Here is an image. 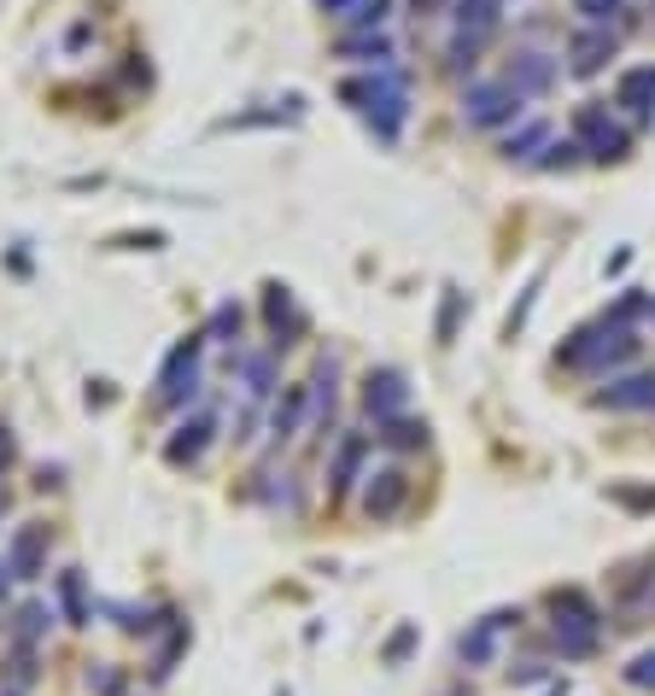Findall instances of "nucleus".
I'll return each instance as SVG.
<instances>
[{"instance_id":"25","label":"nucleus","mask_w":655,"mask_h":696,"mask_svg":"<svg viewBox=\"0 0 655 696\" xmlns=\"http://www.w3.org/2000/svg\"><path fill=\"white\" fill-rule=\"evenodd\" d=\"M48 621H53V614L41 609V603H30L24 614H18V632H24V638H41V626H48Z\"/></svg>"},{"instance_id":"3","label":"nucleus","mask_w":655,"mask_h":696,"mask_svg":"<svg viewBox=\"0 0 655 696\" xmlns=\"http://www.w3.org/2000/svg\"><path fill=\"white\" fill-rule=\"evenodd\" d=\"M462 117L480 123V129H498V123L521 117V94L509 89V82H475V89L462 94Z\"/></svg>"},{"instance_id":"9","label":"nucleus","mask_w":655,"mask_h":696,"mask_svg":"<svg viewBox=\"0 0 655 696\" xmlns=\"http://www.w3.org/2000/svg\"><path fill=\"white\" fill-rule=\"evenodd\" d=\"M404 475L398 468H381V475H368V486H363V509L375 521H386V516H398V503H404Z\"/></svg>"},{"instance_id":"1","label":"nucleus","mask_w":655,"mask_h":696,"mask_svg":"<svg viewBox=\"0 0 655 696\" xmlns=\"http://www.w3.org/2000/svg\"><path fill=\"white\" fill-rule=\"evenodd\" d=\"M632 345H638V340H632L621 322H614V328H591V334H573V345L562 352V363H568V368H609V363H626Z\"/></svg>"},{"instance_id":"10","label":"nucleus","mask_w":655,"mask_h":696,"mask_svg":"<svg viewBox=\"0 0 655 696\" xmlns=\"http://www.w3.org/2000/svg\"><path fill=\"white\" fill-rule=\"evenodd\" d=\"M516 621H521V614H509V609L486 614V621L462 638V662H468V667H486V662H491V650H498V632H509Z\"/></svg>"},{"instance_id":"5","label":"nucleus","mask_w":655,"mask_h":696,"mask_svg":"<svg viewBox=\"0 0 655 696\" xmlns=\"http://www.w3.org/2000/svg\"><path fill=\"white\" fill-rule=\"evenodd\" d=\"M199 340H188V345H176L170 352V363H164V381H158V398L164 404H188L194 393H199Z\"/></svg>"},{"instance_id":"7","label":"nucleus","mask_w":655,"mask_h":696,"mask_svg":"<svg viewBox=\"0 0 655 696\" xmlns=\"http://www.w3.org/2000/svg\"><path fill=\"white\" fill-rule=\"evenodd\" d=\"M404 375L398 368H375V375L363 381V404H368V416L375 422H398V409H404Z\"/></svg>"},{"instance_id":"11","label":"nucleus","mask_w":655,"mask_h":696,"mask_svg":"<svg viewBox=\"0 0 655 696\" xmlns=\"http://www.w3.org/2000/svg\"><path fill=\"white\" fill-rule=\"evenodd\" d=\"M503 82H509L516 94H544L550 82H557V65H550L544 53H516V65H509Z\"/></svg>"},{"instance_id":"22","label":"nucleus","mask_w":655,"mask_h":696,"mask_svg":"<svg viewBox=\"0 0 655 696\" xmlns=\"http://www.w3.org/2000/svg\"><path fill=\"white\" fill-rule=\"evenodd\" d=\"M386 445H404V450H416L422 439H427V427H416V422H386V434H381Z\"/></svg>"},{"instance_id":"20","label":"nucleus","mask_w":655,"mask_h":696,"mask_svg":"<svg viewBox=\"0 0 655 696\" xmlns=\"http://www.w3.org/2000/svg\"><path fill=\"white\" fill-rule=\"evenodd\" d=\"M299 409H304V386H287V404L275 409V439H293V427H299Z\"/></svg>"},{"instance_id":"21","label":"nucleus","mask_w":655,"mask_h":696,"mask_svg":"<svg viewBox=\"0 0 655 696\" xmlns=\"http://www.w3.org/2000/svg\"><path fill=\"white\" fill-rule=\"evenodd\" d=\"M270 386H275L270 357H252V363H246V393H252V398H270Z\"/></svg>"},{"instance_id":"12","label":"nucleus","mask_w":655,"mask_h":696,"mask_svg":"<svg viewBox=\"0 0 655 696\" xmlns=\"http://www.w3.org/2000/svg\"><path fill=\"white\" fill-rule=\"evenodd\" d=\"M597 404H603V409H655V375L609 381V393H603Z\"/></svg>"},{"instance_id":"19","label":"nucleus","mask_w":655,"mask_h":696,"mask_svg":"<svg viewBox=\"0 0 655 696\" xmlns=\"http://www.w3.org/2000/svg\"><path fill=\"white\" fill-rule=\"evenodd\" d=\"M340 53H357V59H368V65H386V35H345L340 41Z\"/></svg>"},{"instance_id":"14","label":"nucleus","mask_w":655,"mask_h":696,"mask_svg":"<svg viewBox=\"0 0 655 696\" xmlns=\"http://www.w3.org/2000/svg\"><path fill=\"white\" fill-rule=\"evenodd\" d=\"M621 106L632 117H649L655 112V65H638V71L621 76Z\"/></svg>"},{"instance_id":"4","label":"nucleus","mask_w":655,"mask_h":696,"mask_svg":"<svg viewBox=\"0 0 655 696\" xmlns=\"http://www.w3.org/2000/svg\"><path fill=\"white\" fill-rule=\"evenodd\" d=\"M345 100H368V112L381 117V135H398L404 123V89L398 82H345Z\"/></svg>"},{"instance_id":"17","label":"nucleus","mask_w":655,"mask_h":696,"mask_svg":"<svg viewBox=\"0 0 655 696\" xmlns=\"http://www.w3.org/2000/svg\"><path fill=\"white\" fill-rule=\"evenodd\" d=\"M270 322H275V334L287 328V334H299L304 328V316L293 311V299H287V287H270Z\"/></svg>"},{"instance_id":"6","label":"nucleus","mask_w":655,"mask_h":696,"mask_svg":"<svg viewBox=\"0 0 655 696\" xmlns=\"http://www.w3.org/2000/svg\"><path fill=\"white\" fill-rule=\"evenodd\" d=\"M580 141H585L591 158H621V153H626V129H621V123H614L603 106H585V112H580Z\"/></svg>"},{"instance_id":"27","label":"nucleus","mask_w":655,"mask_h":696,"mask_svg":"<svg viewBox=\"0 0 655 696\" xmlns=\"http://www.w3.org/2000/svg\"><path fill=\"white\" fill-rule=\"evenodd\" d=\"M580 7H585V18H591V24H597V30H603V24H609V18H614V12H621V0H580Z\"/></svg>"},{"instance_id":"30","label":"nucleus","mask_w":655,"mask_h":696,"mask_svg":"<svg viewBox=\"0 0 655 696\" xmlns=\"http://www.w3.org/2000/svg\"><path fill=\"white\" fill-rule=\"evenodd\" d=\"M0 509H7V491H0Z\"/></svg>"},{"instance_id":"23","label":"nucleus","mask_w":655,"mask_h":696,"mask_svg":"<svg viewBox=\"0 0 655 696\" xmlns=\"http://www.w3.org/2000/svg\"><path fill=\"white\" fill-rule=\"evenodd\" d=\"M544 135H550V129H544V123H527V129H521V135H509V147H503V153H509V158H516V153L527 158L532 147H544Z\"/></svg>"},{"instance_id":"8","label":"nucleus","mask_w":655,"mask_h":696,"mask_svg":"<svg viewBox=\"0 0 655 696\" xmlns=\"http://www.w3.org/2000/svg\"><path fill=\"white\" fill-rule=\"evenodd\" d=\"M41 562H48V527H24L7 550V573L12 580H35Z\"/></svg>"},{"instance_id":"13","label":"nucleus","mask_w":655,"mask_h":696,"mask_svg":"<svg viewBox=\"0 0 655 696\" xmlns=\"http://www.w3.org/2000/svg\"><path fill=\"white\" fill-rule=\"evenodd\" d=\"M573 71L591 76V71H603V59H614V35L609 30H585V35H573Z\"/></svg>"},{"instance_id":"16","label":"nucleus","mask_w":655,"mask_h":696,"mask_svg":"<svg viewBox=\"0 0 655 696\" xmlns=\"http://www.w3.org/2000/svg\"><path fill=\"white\" fill-rule=\"evenodd\" d=\"M59 603H65V614L76 626H89V603H82V573L71 568V573H59Z\"/></svg>"},{"instance_id":"15","label":"nucleus","mask_w":655,"mask_h":696,"mask_svg":"<svg viewBox=\"0 0 655 696\" xmlns=\"http://www.w3.org/2000/svg\"><path fill=\"white\" fill-rule=\"evenodd\" d=\"M205 434H211V416H194V422L170 439V463H194L199 450H205Z\"/></svg>"},{"instance_id":"28","label":"nucleus","mask_w":655,"mask_h":696,"mask_svg":"<svg viewBox=\"0 0 655 696\" xmlns=\"http://www.w3.org/2000/svg\"><path fill=\"white\" fill-rule=\"evenodd\" d=\"M409 644H416V626H404V632H398V638H393V644H386V662H404V655H409Z\"/></svg>"},{"instance_id":"29","label":"nucleus","mask_w":655,"mask_h":696,"mask_svg":"<svg viewBox=\"0 0 655 696\" xmlns=\"http://www.w3.org/2000/svg\"><path fill=\"white\" fill-rule=\"evenodd\" d=\"M7 463H12V434L0 427V468H7Z\"/></svg>"},{"instance_id":"26","label":"nucleus","mask_w":655,"mask_h":696,"mask_svg":"<svg viewBox=\"0 0 655 696\" xmlns=\"http://www.w3.org/2000/svg\"><path fill=\"white\" fill-rule=\"evenodd\" d=\"M222 334H240V311H235V304H222V311L211 316V340H222Z\"/></svg>"},{"instance_id":"18","label":"nucleus","mask_w":655,"mask_h":696,"mask_svg":"<svg viewBox=\"0 0 655 696\" xmlns=\"http://www.w3.org/2000/svg\"><path fill=\"white\" fill-rule=\"evenodd\" d=\"M357 463H363V439H345L340 457H334V491H345L357 480Z\"/></svg>"},{"instance_id":"2","label":"nucleus","mask_w":655,"mask_h":696,"mask_svg":"<svg viewBox=\"0 0 655 696\" xmlns=\"http://www.w3.org/2000/svg\"><path fill=\"white\" fill-rule=\"evenodd\" d=\"M557 650L562 655L597 650V609H591L580 591H557Z\"/></svg>"},{"instance_id":"24","label":"nucleus","mask_w":655,"mask_h":696,"mask_svg":"<svg viewBox=\"0 0 655 696\" xmlns=\"http://www.w3.org/2000/svg\"><path fill=\"white\" fill-rule=\"evenodd\" d=\"M626 685H638V690H655V650H644L638 662L626 667Z\"/></svg>"}]
</instances>
